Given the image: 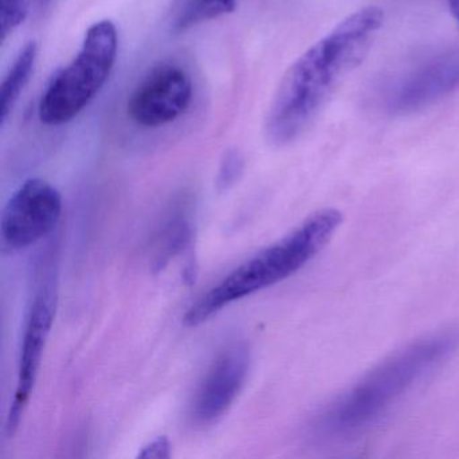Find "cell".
Here are the masks:
<instances>
[{
	"mask_svg": "<svg viewBox=\"0 0 459 459\" xmlns=\"http://www.w3.org/2000/svg\"><path fill=\"white\" fill-rule=\"evenodd\" d=\"M39 47L36 41L23 45L15 57L0 85V126L4 127L14 107L20 100L21 93L25 90L36 65Z\"/></svg>",
	"mask_w": 459,
	"mask_h": 459,
	"instance_id": "obj_10",
	"label": "cell"
},
{
	"mask_svg": "<svg viewBox=\"0 0 459 459\" xmlns=\"http://www.w3.org/2000/svg\"><path fill=\"white\" fill-rule=\"evenodd\" d=\"M244 170V158L236 149L228 150L220 165L217 189L228 190L240 178Z\"/></svg>",
	"mask_w": 459,
	"mask_h": 459,
	"instance_id": "obj_14",
	"label": "cell"
},
{
	"mask_svg": "<svg viewBox=\"0 0 459 459\" xmlns=\"http://www.w3.org/2000/svg\"><path fill=\"white\" fill-rule=\"evenodd\" d=\"M139 458H170L171 456V445L166 437H158L154 440L144 446L139 453Z\"/></svg>",
	"mask_w": 459,
	"mask_h": 459,
	"instance_id": "obj_15",
	"label": "cell"
},
{
	"mask_svg": "<svg viewBox=\"0 0 459 459\" xmlns=\"http://www.w3.org/2000/svg\"><path fill=\"white\" fill-rule=\"evenodd\" d=\"M238 0H184L173 20L176 33L235 12Z\"/></svg>",
	"mask_w": 459,
	"mask_h": 459,
	"instance_id": "obj_11",
	"label": "cell"
},
{
	"mask_svg": "<svg viewBox=\"0 0 459 459\" xmlns=\"http://www.w3.org/2000/svg\"><path fill=\"white\" fill-rule=\"evenodd\" d=\"M192 238L189 224L185 220L176 219L169 222L160 238L155 267L162 268L170 262L174 255L181 252Z\"/></svg>",
	"mask_w": 459,
	"mask_h": 459,
	"instance_id": "obj_12",
	"label": "cell"
},
{
	"mask_svg": "<svg viewBox=\"0 0 459 459\" xmlns=\"http://www.w3.org/2000/svg\"><path fill=\"white\" fill-rule=\"evenodd\" d=\"M459 90V47L440 53L399 80L388 96V108L418 111Z\"/></svg>",
	"mask_w": 459,
	"mask_h": 459,
	"instance_id": "obj_9",
	"label": "cell"
},
{
	"mask_svg": "<svg viewBox=\"0 0 459 459\" xmlns=\"http://www.w3.org/2000/svg\"><path fill=\"white\" fill-rule=\"evenodd\" d=\"M37 4H39V9L45 10L52 4L53 0H36Z\"/></svg>",
	"mask_w": 459,
	"mask_h": 459,
	"instance_id": "obj_17",
	"label": "cell"
},
{
	"mask_svg": "<svg viewBox=\"0 0 459 459\" xmlns=\"http://www.w3.org/2000/svg\"><path fill=\"white\" fill-rule=\"evenodd\" d=\"M458 349V326L445 327L404 346L330 402L314 420V435L338 442L365 434Z\"/></svg>",
	"mask_w": 459,
	"mask_h": 459,
	"instance_id": "obj_2",
	"label": "cell"
},
{
	"mask_svg": "<svg viewBox=\"0 0 459 459\" xmlns=\"http://www.w3.org/2000/svg\"><path fill=\"white\" fill-rule=\"evenodd\" d=\"M249 369V351L244 343H235L219 353L204 376L192 405L195 423L212 424L219 420L238 399Z\"/></svg>",
	"mask_w": 459,
	"mask_h": 459,
	"instance_id": "obj_8",
	"label": "cell"
},
{
	"mask_svg": "<svg viewBox=\"0 0 459 459\" xmlns=\"http://www.w3.org/2000/svg\"><path fill=\"white\" fill-rule=\"evenodd\" d=\"M383 25L380 7H364L341 21L290 66L265 119L271 143L286 146L313 125L346 77L361 65Z\"/></svg>",
	"mask_w": 459,
	"mask_h": 459,
	"instance_id": "obj_1",
	"label": "cell"
},
{
	"mask_svg": "<svg viewBox=\"0 0 459 459\" xmlns=\"http://www.w3.org/2000/svg\"><path fill=\"white\" fill-rule=\"evenodd\" d=\"M63 213V198L44 179L31 178L21 185L2 214V243L10 251H21L49 235Z\"/></svg>",
	"mask_w": 459,
	"mask_h": 459,
	"instance_id": "obj_5",
	"label": "cell"
},
{
	"mask_svg": "<svg viewBox=\"0 0 459 459\" xmlns=\"http://www.w3.org/2000/svg\"><path fill=\"white\" fill-rule=\"evenodd\" d=\"M448 9L454 20L459 23V0H448Z\"/></svg>",
	"mask_w": 459,
	"mask_h": 459,
	"instance_id": "obj_16",
	"label": "cell"
},
{
	"mask_svg": "<svg viewBox=\"0 0 459 459\" xmlns=\"http://www.w3.org/2000/svg\"><path fill=\"white\" fill-rule=\"evenodd\" d=\"M190 74L174 64L155 66L128 99V117L144 128H158L181 117L192 104Z\"/></svg>",
	"mask_w": 459,
	"mask_h": 459,
	"instance_id": "obj_6",
	"label": "cell"
},
{
	"mask_svg": "<svg viewBox=\"0 0 459 459\" xmlns=\"http://www.w3.org/2000/svg\"><path fill=\"white\" fill-rule=\"evenodd\" d=\"M55 313L56 292L50 287H45L34 298L25 325L20 368H18L17 389H15L14 400L6 421V432L9 437H14L15 432L20 429L21 420L30 400L31 391L41 367L45 345L55 321Z\"/></svg>",
	"mask_w": 459,
	"mask_h": 459,
	"instance_id": "obj_7",
	"label": "cell"
},
{
	"mask_svg": "<svg viewBox=\"0 0 459 459\" xmlns=\"http://www.w3.org/2000/svg\"><path fill=\"white\" fill-rule=\"evenodd\" d=\"M117 55L114 23L100 21L91 26L79 55L53 77L42 95L39 120L47 126H63L84 111L108 80Z\"/></svg>",
	"mask_w": 459,
	"mask_h": 459,
	"instance_id": "obj_4",
	"label": "cell"
},
{
	"mask_svg": "<svg viewBox=\"0 0 459 459\" xmlns=\"http://www.w3.org/2000/svg\"><path fill=\"white\" fill-rule=\"evenodd\" d=\"M29 14V0H0V36L6 42Z\"/></svg>",
	"mask_w": 459,
	"mask_h": 459,
	"instance_id": "obj_13",
	"label": "cell"
},
{
	"mask_svg": "<svg viewBox=\"0 0 459 459\" xmlns=\"http://www.w3.org/2000/svg\"><path fill=\"white\" fill-rule=\"evenodd\" d=\"M341 224L342 214L337 209H322L311 214L279 243L236 268L198 298L185 314V325L198 326L225 306L294 275L327 246Z\"/></svg>",
	"mask_w": 459,
	"mask_h": 459,
	"instance_id": "obj_3",
	"label": "cell"
}]
</instances>
